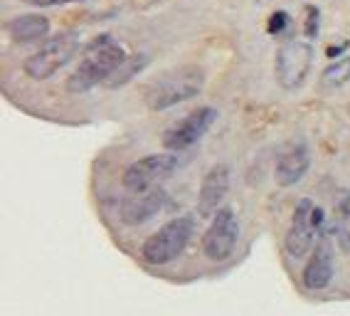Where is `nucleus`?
I'll return each mask as SVG.
<instances>
[{
  "mask_svg": "<svg viewBox=\"0 0 350 316\" xmlns=\"http://www.w3.org/2000/svg\"><path fill=\"white\" fill-rule=\"evenodd\" d=\"M126 62V50L121 44H116L111 38H96L94 42L87 47V57L84 62L72 72V77L67 79V89L81 94L94 89L96 84L109 82L111 75L119 70Z\"/></svg>",
  "mask_w": 350,
  "mask_h": 316,
  "instance_id": "f257e3e1",
  "label": "nucleus"
},
{
  "mask_svg": "<svg viewBox=\"0 0 350 316\" xmlns=\"http://www.w3.org/2000/svg\"><path fill=\"white\" fill-rule=\"evenodd\" d=\"M205 87V72L200 67H180V70H170L163 77H158L146 92V104L153 111H163L175 104L198 96Z\"/></svg>",
  "mask_w": 350,
  "mask_h": 316,
  "instance_id": "f03ea898",
  "label": "nucleus"
},
{
  "mask_svg": "<svg viewBox=\"0 0 350 316\" xmlns=\"http://www.w3.org/2000/svg\"><path fill=\"white\" fill-rule=\"evenodd\" d=\"M193 230H195V222H193V218H188V215L165 222V225L150 235L148 240L144 242V247H141L144 262L161 267V265L173 262L175 257H180L183 250L188 247L190 237H193Z\"/></svg>",
  "mask_w": 350,
  "mask_h": 316,
  "instance_id": "7ed1b4c3",
  "label": "nucleus"
},
{
  "mask_svg": "<svg viewBox=\"0 0 350 316\" xmlns=\"http://www.w3.org/2000/svg\"><path fill=\"white\" fill-rule=\"evenodd\" d=\"M77 52H79V35L77 32H59L25 60V75L30 79H38V82L50 79L64 64L72 62Z\"/></svg>",
  "mask_w": 350,
  "mask_h": 316,
  "instance_id": "20e7f679",
  "label": "nucleus"
},
{
  "mask_svg": "<svg viewBox=\"0 0 350 316\" xmlns=\"http://www.w3.org/2000/svg\"><path fill=\"white\" fill-rule=\"evenodd\" d=\"M311 64H313V47L308 42L291 40V42L282 44L274 60L276 84L282 89H286V92H294V89L304 87L308 72H311Z\"/></svg>",
  "mask_w": 350,
  "mask_h": 316,
  "instance_id": "39448f33",
  "label": "nucleus"
},
{
  "mask_svg": "<svg viewBox=\"0 0 350 316\" xmlns=\"http://www.w3.org/2000/svg\"><path fill=\"white\" fill-rule=\"evenodd\" d=\"M178 168V156L175 153H150L133 161L129 168L124 171V185L131 193H148L150 188L161 181H165L168 176H173V171Z\"/></svg>",
  "mask_w": 350,
  "mask_h": 316,
  "instance_id": "423d86ee",
  "label": "nucleus"
},
{
  "mask_svg": "<svg viewBox=\"0 0 350 316\" xmlns=\"http://www.w3.org/2000/svg\"><path fill=\"white\" fill-rule=\"evenodd\" d=\"M239 240V220L232 208H219L213 215L210 228L202 235V252L213 262H225L232 257Z\"/></svg>",
  "mask_w": 350,
  "mask_h": 316,
  "instance_id": "0eeeda50",
  "label": "nucleus"
},
{
  "mask_svg": "<svg viewBox=\"0 0 350 316\" xmlns=\"http://www.w3.org/2000/svg\"><path fill=\"white\" fill-rule=\"evenodd\" d=\"M215 121H217V111H215L213 107L195 109V111H190L185 119L173 124L168 131L163 133V146H165L170 153L185 151V148L195 146L207 131H210V129H213Z\"/></svg>",
  "mask_w": 350,
  "mask_h": 316,
  "instance_id": "6e6552de",
  "label": "nucleus"
},
{
  "mask_svg": "<svg viewBox=\"0 0 350 316\" xmlns=\"http://www.w3.org/2000/svg\"><path fill=\"white\" fill-rule=\"evenodd\" d=\"M313 200L304 198L299 200V205L294 208V215H291V225H288L286 240H284V247L286 252L294 259L306 257L308 250L313 247V237H316V225H313Z\"/></svg>",
  "mask_w": 350,
  "mask_h": 316,
  "instance_id": "1a4fd4ad",
  "label": "nucleus"
},
{
  "mask_svg": "<svg viewBox=\"0 0 350 316\" xmlns=\"http://www.w3.org/2000/svg\"><path fill=\"white\" fill-rule=\"evenodd\" d=\"M308 166H311V151H308L306 141H288L279 153V161H276V183L282 188H291L306 176Z\"/></svg>",
  "mask_w": 350,
  "mask_h": 316,
  "instance_id": "9d476101",
  "label": "nucleus"
},
{
  "mask_svg": "<svg viewBox=\"0 0 350 316\" xmlns=\"http://www.w3.org/2000/svg\"><path fill=\"white\" fill-rule=\"evenodd\" d=\"M227 190H230V168L225 163H215L205 173L200 193H198V213H200V218H213L222 208Z\"/></svg>",
  "mask_w": 350,
  "mask_h": 316,
  "instance_id": "9b49d317",
  "label": "nucleus"
},
{
  "mask_svg": "<svg viewBox=\"0 0 350 316\" xmlns=\"http://www.w3.org/2000/svg\"><path fill=\"white\" fill-rule=\"evenodd\" d=\"M333 252H331V245L328 242H319V247L313 250L311 259L306 262L304 267V272H301V282L304 287L311 291H319L325 289V287L333 282Z\"/></svg>",
  "mask_w": 350,
  "mask_h": 316,
  "instance_id": "f8f14e48",
  "label": "nucleus"
},
{
  "mask_svg": "<svg viewBox=\"0 0 350 316\" xmlns=\"http://www.w3.org/2000/svg\"><path fill=\"white\" fill-rule=\"evenodd\" d=\"M168 202L165 190H148V193H141V198L131 200L129 205H124L121 210V220L126 225H144L150 218H156Z\"/></svg>",
  "mask_w": 350,
  "mask_h": 316,
  "instance_id": "ddd939ff",
  "label": "nucleus"
},
{
  "mask_svg": "<svg viewBox=\"0 0 350 316\" xmlns=\"http://www.w3.org/2000/svg\"><path fill=\"white\" fill-rule=\"evenodd\" d=\"M8 32H10V38L20 44H27V42H40V40L47 38V32H50V20L44 18V15H18L8 23Z\"/></svg>",
  "mask_w": 350,
  "mask_h": 316,
  "instance_id": "4468645a",
  "label": "nucleus"
},
{
  "mask_svg": "<svg viewBox=\"0 0 350 316\" xmlns=\"http://www.w3.org/2000/svg\"><path fill=\"white\" fill-rule=\"evenodd\" d=\"M333 235L343 252H350V190L340 188L333 200Z\"/></svg>",
  "mask_w": 350,
  "mask_h": 316,
  "instance_id": "2eb2a0df",
  "label": "nucleus"
},
{
  "mask_svg": "<svg viewBox=\"0 0 350 316\" xmlns=\"http://www.w3.org/2000/svg\"><path fill=\"white\" fill-rule=\"evenodd\" d=\"M146 62H148V55H133V57H126V62L111 75V79L107 82V87H111V89L124 87L126 82H131L133 77L144 70Z\"/></svg>",
  "mask_w": 350,
  "mask_h": 316,
  "instance_id": "dca6fc26",
  "label": "nucleus"
},
{
  "mask_svg": "<svg viewBox=\"0 0 350 316\" xmlns=\"http://www.w3.org/2000/svg\"><path fill=\"white\" fill-rule=\"evenodd\" d=\"M321 82L328 89H338L350 82V57H340L338 62L328 64L321 75Z\"/></svg>",
  "mask_w": 350,
  "mask_h": 316,
  "instance_id": "f3484780",
  "label": "nucleus"
},
{
  "mask_svg": "<svg viewBox=\"0 0 350 316\" xmlns=\"http://www.w3.org/2000/svg\"><path fill=\"white\" fill-rule=\"evenodd\" d=\"M286 27H288V13L286 10H276V13L269 18L267 30H269V35H279V32H284Z\"/></svg>",
  "mask_w": 350,
  "mask_h": 316,
  "instance_id": "a211bd4d",
  "label": "nucleus"
},
{
  "mask_svg": "<svg viewBox=\"0 0 350 316\" xmlns=\"http://www.w3.org/2000/svg\"><path fill=\"white\" fill-rule=\"evenodd\" d=\"M319 23H321V10L316 5L306 8V35L308 38H316L319 35Z\"/></svg>",
  "mask_w": 350,
  "mask_h": 316,
  "instance_id": "6ab92c4d",
  "label": "nucleus"
},
{
  "mask_svg": "<svg viewBox=\"0 0 350 316\" xmlns=\"http://www.w3.org/2000/svg\"><path fill=\"white\" fill-rule=\"evenodd\" d=\"M25 3L35 8H50V5H67V3H77V0H25Z\"/></svg>",
  "mask_w": 350,
  "mask_h": 316,
  "instance_id": "aec40b11",
  "label": "nucleus"
}]
</instances>
